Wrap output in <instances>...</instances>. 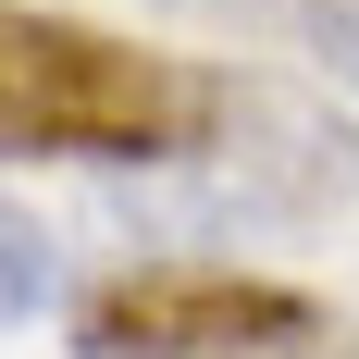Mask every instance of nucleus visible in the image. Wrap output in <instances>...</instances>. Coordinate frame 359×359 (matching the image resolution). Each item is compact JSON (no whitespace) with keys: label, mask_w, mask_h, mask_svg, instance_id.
Returning a JSON list of instances; mask_svg holds the SVG:
<instances>
[{"label":"nucleus","mask_w":359,"mask_h":359,"mask_svg":"<svg viewBox=\"0 0 359 359\" xmlns=\"http://www.w3.org/2000/svg\"><path fill=\"white\" fill-rule=\"evenodd\" d=\"M236 111L211 62L0 0V161H186Z\"/></svg>","instance_id":"nucleus-1"},{"label":"nucleus","mask_w":359,"mask_h":359,"mask_svg":"<svg viewBox=\"0 0 359 359\" xmlns=\"http://www.w3.org/2000/svg\"><path fill=\"white\" fill-rule=\"evenodd\" d=\"M310 334H323V310L297 285L211 273V260L111 273V285L74 310V347L87 359H260V347H310Z\"/></svg>","instance_id":"nucleus-2"},{"label":"nucleus","mask_w":359,"mask_h":359,"mask_svg":"<svg viewBox=\"0 0 359 359\" xmlns=\"http://www.w3.org/2000/svg\"><path fill=\"white\" fill-rule=\"evenodd\" d=\"M37 297H50V236H37V211L0 198V323H25Z\"/></svg>","instance_id":"nucleus-3"},{"label":"nucleus","mask_w":359,"mask_h":359,"mask_svg":"<svg viewBox=\"0 0 359 359\" xmlns=\"http://www.w3.org/2000/svg\"><path fill=\"white\" fill-rule=\"evenodd\" d=\"M297 37H310V50L359 87V0H297Z\"/></svg>","instance_id":"nucleus-4"},{"label":"nucleus","mask_w":359,"mask_h":359,"mask_svg":"<svg viewBox=\"0 0 359 359\" xmlns=\"http://www.w3.org/2000/svg\"><path fill=\"white\" fill-rule=\"evenodd\" d=\"M186 13H297V0H186Z\"/></svg>","instance_id":"nucleus-5"}]
</instances>
